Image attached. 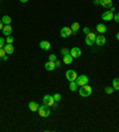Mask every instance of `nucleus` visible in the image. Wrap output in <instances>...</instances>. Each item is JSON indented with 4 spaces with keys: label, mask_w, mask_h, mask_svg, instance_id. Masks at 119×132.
<instances>
[{
    "label": "nucleus",
    "mask_w": 119,
    "mask_h": 132,
    "mask_svg": "<svg viewBox=\"0 0 119 132\" xmlns=\"http://www.w3.org/2000/svg\"><path fill=\"white\" fill-rule=\"evenodd\" d=\"M29 108H30L31 112H36V111H38L39 106H38V104L36 101H30L29 102Z\"/></svg>",
    "instance_id": "4468645a"
},
{
    "label": "nucleus",
    "mask_w": 119,
    "mask_h": 132,
    "mask_svg": "<svg viewBox=\"0 0 119 132\" xmlns=\"http://www.w3.org/2000/svg\"><path fill=\"white\" fill-rule=\"evenodd\" d=\"M3 28H4V23L1 22V19H0V30H3Z\"/></svg>",
    "instance_id": "72a5a7b5"
},
{
    "label": "nucleus",
    "mask_w": 119,
    "mask_h": 132,
    "mask_svg": "<svg viewBox=\"0 0 119 132\" xmlns=\"http://www.w3.org/2000/svg\"><path fill=\"white\" fill-rule=\"evenodd\" d=\"M13 40H14V38H13L11 35H10V36H7V38H6V42H7V43H11V44H12Z\"/></svg>",
    "instance_id": "a878e982"
},
{
    "label": "nucleus",
    "mask_w": 119,
    "mask_h": 132,
    "mask_svg": "<svg viewBox=\"0 0 119 132\" xmlns=\"http://www.w3.org/2000/svg\"><path fill=\"white\" fill-rule=\"evenodd\" d=\"M54 100H55V102H58V101H61V99H62V96H61V94H58V93H56V94H54Z\"/></svg>",
    "instance_id": "5701e85b"
},
{
    "label": "nucleus",
    "mask_w": 119,
    "mask_h": 132,
    "mask_svg": "<svg viewBox=\"0 0 119 132\" xmlns=\"http://www.w3.org/2000/svg\"><path fill=\"white\" fill-rule=\"evenodd\" d=\"M76 83H77V86H85V85H88V76H86V75H80V76H77Z\"/></svg>",
    "instance_id": "20e7f679"
},
{
    "label": "nucleus",
    "mask_w": 119,
    "mask_h": 132,
    "mask_svg": "<svg viewBox=\"0 0 119 132\" xmlns=\"http://www.w3.org/2000/svg\"><path fill=\"white\" fill-rule=\"evenodd\" d=\"M113 20H116L117 23H119V12L114 14V17H113Z\"/></svg>",
    "instance_id": "7c9ffc66"
},
{
    "label": "nucleus",
    "mask_w": 119,
    "mask_h": 132,
    "mask_svg": "<svg viewBox=\"0 0 119 132\" xmlns=\"http://www.w3.org/2000/svg\"><path fill=\"white\" fill-rule=\"evenodd\" d=\"M61 54L64 56V55H67V54H70V51H69L68 49H62V50H61Z\"/></svg>",
    "instance_id": "c756f323"
},
{
    "label": "nucleus",
    "mask_w": 119,
    "mask_h": 132,
    "mask_svg": "<svg viewBox=\"0 0 119 132\" xmlns=\"http://www.w3.org/2000/svg\"><path fill=\"white\" fill-rule=\"evenodd\" d=\"M70 55L73 56L74 59H79L80 56L82 55V51L80 50V48H72L70 49Z\"/></svg>",
    "instance_id": "6e6552de"
},
{
    "label": "nucleus",
    "mask_w": 119,
    "mask_h": 132,
    "mask_svg": "<svg viewBox=\"0 0 119 132\" xmlns=\"http://www.w3.org/2000/svg\"><path fill=\"white\" fill-rule=\"evenodd\" d=\"M97 31H98L99 34H105V32L107 31L106 25H104V24H98V25H97Z\"/></svg>",
    "instance_id": "f3484780"
},
{
    "label": "nucleus",
    "mask_w": 119,
    "mask_h": 132,
    "mask_svg": "<svg viewBox=\"0 0 119 132\" xmlns=\"http://www.w3.org/2000/svg\"><path fill=\"white\" fill-rule=\"evenodd\" d=\"M100 5L105 9H111L112 7V0H100Z\"/></svg>",
    "instance_id": "ddd939ff"
},
{
    "label": "nucleus",
    "mask_w": 119,
    "mask_h": 132,
    "mask_svg": "<svg viewBox=\"0 0 119 132\" xmlns=\"http://www.w3.org/2000/svg\"><path fill=\"white\" fill-rule=\"evenodd\" d=\"M4 49H5L7 55H12L13 52H14V48H13V45L11 43H7L6 45H4Z\"/></svg>",
    "instance_id": "9d476101"
},
{
    "label": "nucleus",
    "mask_w": 119,
    "mask_h": 132,
    "mask_svg": "<svg viewBox=\"0 0 119 132\" xmlns=\"http://www.w3.org/2000/svg\"><path fill=\"white\" fill-rule=\"evenodd\" d=\"M83 32H85L86 35H88L89 32H91V30H89V28H85V29H83Z\"/></svg>",
    "instance_id": "2f4dec72"
},
{
    "label": "nucleus",
    "mask_w": 119,
    "mask_h": 132,
    "mask_svg": "<svg viewBox=\"0 0 119 132\" xmlns=\"http://www.w3.org/2000/svg\"><path fill=\"white\" fill-rule=\"evenodd\" d=\"M117 39L119 40V32H118V34H117Z\"/></svg>",
    "instance_id": "4c0bfd02"
},
{
    "label": "nucleus",
    "mask_w": 119,
    "mask_h": 132,
    "mask_svg": "<svg viewBox=\"0 0 119 132\" xmlns=\"http://www.w3.org/2000/svg\"><path fill=\"white\" fill-rule=\"evenodd\" d=\"M94 4L97 5V4H100V0H94Z\"/></svg>",
    "instance_id": "c9c22d12"
},
{
    "label": "nucleus",
    "mask_w": 119,
    "mask_h": 132,
    "mask_svg": "<svg viewBox=\"0 0 119 132\" xmlns=\"http://www.w3.org/2000/svg\"><path fill=\"white\" fill-rule=\"evenodd\" d=\"M113 90H114L113 87H106V88H105V93H107V94H112Z\"/></svg>",
    "instance_id": "b1692460"
},
{
    "label": "nucleus",
    "mask_w": 119,
    "mask_h": 132,
    "mask_svg": "<svg viewBox=\"0 0 119 132\" xmlns=\"http://www.w3.org/2000/svg\"><path fill=\"white\" fill-rule=\"evenodd\" d=\"M4 45H5V38L0 37V49H1V48H4Z\"/></svg>",
    "instance_id": "cd10ccee"
},
{
    "label": "nucleus",
    "mask_w": 119,
    "mask_h": 132,
    "mask_svg": "<svg viewBox=\"0 0 119 132\" xmlns=\"http://www.w3.org/2000/svg\"><path fill=\"white\" fill-rule=\"evenodd\" d=\"M105 43H106V38L104 36H97L95 38V44L99 46H104Z\"/></svg>",
    "instance_id": "1a4fd4ad"
},
{
    "label": "nucleus",
    "mask_w": 119,
    "mask_h": 132,
    "mask_svg": "<svg viewBox=\"0 0 119 132\" xmlns=\"http://www.w3.org/2000/svg\"><path fill=\"white\" fill-rule=\"evenodd\" d=\"M114 7H111V10H108V11H106V12L102 13V15H101V18H102V20H105V22H110V20H113V17H114V14H113V12H114Z\"/></svg>",
    "instance_id": "f03ea898"
},
{
    "label": "nucleus",
    "mask_w": 119,
    "mask_h": 132,
    "mask_svg": "<svg viewBox=\"0 0 119 132\" xmlns=\"http://www.w3.org/2000/svg\"><path fill=\"white\" fill-rule=\"evenodd\" d=\"M39 46L43 50H50L51 49V45H50V43L48 42V40H41Z\"/></svg>",
    "instance_id": "f8f14e48"
},
{
    "label": "nucleus",
    "mask_w": 119,
    "mask_h": 132,
    "mask_svg": "<svg viewBox=\"0 0 119 132\" xmlns=\"http://www.w3.org/2000/svg\"><path fill=\"white\" fill-rule=\"evenodd\" d=\"M66 77H67V80L69 81H76L77 79V74L75 70H67V73H66Z\"/></svg>",
    "instance_id": "39448f33"
},
{
    "label": "nucleus",
    "mask_w": 119,
    "mask_h": 132,
    "mask_svg": "<svg viewBox=\"0 0 119 132\" xmlns=\"http://www.w3.org/2000/svg\"><path fill=\"white\" fill-rule=\"evenodd\" d=\"M55 65H56V68H57V67H61V62L58 61V60H56V61H55Z\"/></svg>",
    "instance_id": "473e14b6"
},
{
    "label": "nucleus",
    "mask_w": 119,
    "mask_h": 132,
    "mask_svg": "<svg viewBox=\"0 0 119 132\" xmlns=\"http://www.w3.org/2000/svg\"><path fill=\"white\" fill-rule=\"evenodd\" d=\"M38 113H39V116L42 118H46L50 116V108L48 105H43V106H41L39 108H38Z\"/></svg>",
    "instance_id": "7ed1b4c3"
},
{
    "label": "nucleus",
    "mask_w": 119,
    "mask_h": 132,
    "mask_svg": "<svg viewBox=\"0 0 119 132\" xmlns=\"http://www.w3.org/2000/svg\"><path fill=\"white\" fill-rule=\"evenodd\" d=\"M94 40H91V39H88V38H86V44L87 45H89V46H92V45H94Z\"/></svg>",
    "instance_id": "393cba45"
},
{
    "label": "nucleus",
    "mask_w": 119,
    "mask_h": 132,
    "mask_svg": "<svg viewBox=\"0 0 119 132\" xmlns=\"http://www.w3.org/2000/svg\"><path fill=\"white\" fill-rule=\"evenodd\" d=\"M7 54H6V51H5V49L4 48H1L0 49V57H4V56H6Z\"/></svg>",
    "instance_id": "bb28decb"
},
{
    "label": "nucleus",
    "mask_w": 119,
    "mask_h": 132,
    "mask_svg": "<svg viewBox=\"0 0 119 132\" xmlns=\"http://www.w3.org/2000/svg\"><path fill=\"white\" fill-rule=\"evenodd\" d=\"M112 86H113V88H114V89L119 90V79H118V77L113 79V81H112Z\"/></svg>",
    "instance_id": "412c9836"
},
{
    "label": "nucleus",
    "mask_w": 119,
    "mask_h": 132,
    "mask_svg": "<svg viewBox=\"0 0 119 132\" xmlns=\"http://www.w3.org/2000/svg\"><path fill=\"white\" fill-rule=\"evenodd\" d=\"M73 60H74V57L70 55V54H67V55L63 56V62L66 64H70V63L73 62Z\"/></svg>",
    "instance_id": "dca6fc26"
},
{
    "label": "nucleus",
    "mask_w": 119,
    "mask_h": 132,
    "mask_svg": "<svg viewBox=\"0 0 119 132\" xmlns=\"http://www.w3.org/2000/svg\"><path fill=\"white\" fill-rule=\"evenodd\" d=\"M1 22H3L5 25H10L11 24V22H12V19H11L10 15H4L3 19H1Z\"/></svg>",
    "instance_id": "6ab92c4d"
},
{
    "label": "nucleus",
    "mask_w": 119,
    "mask_h": 132,
    "mask_svg": "<svg viewBox=\"0 0 119 132\" xmlns=\"http://www.w3.org/2000/svg\"><path fill=\"white\" fill-rule=\"evenodd\" d=\"M3 59H4V61H7V60H9V56H4V57H3Z\"/></svg>",
    "instance_id": "f704fd0d"
},
{
    "label": "nucleus",
    "mask_w": 119,
    "mask_h": 132,
    "mask_svg": "<svg viewBox=\"0 0 119 132\" xmlns=\"http://www.w3.org/2000/svg\"><path fill=\"white\" fill-rule=\"evenodd\" d=\"M69 89L72 90V92H75L77 89V83L76 81H70L69 82Z\"/></svg>",
    "instance_id": "aec40b11"
},
{
    "label": "nucleus",
    "mask_w": 119,
    "mask_h": 132,
    "mask_svg": "<svg viewBox=\"0 0 119 132\" xmlns=\"http://www.w3.org/2000/svg\"><path fill=\"white\" fill-rule=\"evenodd\" d=\"M70 29H72V31H73V35L76 34L77 31H79V29H80V24L79 23H73L72 26H70Z\"/></svg>",
    "instance_id": "a211bd4d"
},
{
    "label": "nucleus",
    "mask_w": 119,
    "mask_h": 132,
    "mask_svg": "<svg viewBox=\"0 0 119 132\" xmlns=\"http://www.w3.org/2000/svg\"><path fill=\"white\" fill-rule=\"evenodd\" d=\"M43 102H44V105H48V106H54V105H55L54 96L52 95H44V98H43Z\"/></svg>",
    "instance_id": "0eeeda50"
},
{
    "label": "nucleus",
    "mask_w": 119,
    "mask_h": 132,
    "mask_svg": "<svg viewBox=\"0 0 119 132\" xmlns=\"http://www.w3.org/2000/svg\"><path fill=\"white\" fill-rule=\"evenodd\" d=\"M44 67H45L46 70L52 71V70H55L56 65H55V62H52V61H48V62L45 63V64H44Z\"/></svg>",
    "instance_id": "9b49d317"
},
{
    "label": "nucleus",
    "mask_w": 119,
    "mask_h": 132,
    "mask_svg": "<svg viewBox=\"0 0 119 132\" xmlns=\"http://www.w3.org/2000/svg\"><path fill=\"white\" fill-rule=\"evenodd\" d=\"M73 35V31H72V29L68 28V26H64V28L61 29V37H63V38H67V37L72 36Z\"/></svg>",
    "instance_id": "423d86ee"
},
{
    "label": "nucleus",
    "mask_w": 119,
    "mask_h": 132,
    "mask_svg": "<svg viewBox=\"0 0 119 132\" xmlns=\"http://www.w3.org/2000/svg\"><path fill=\"white\" fill-rule=\"evenodd\" d=\"M11 32H12V26L11 25H5L3 28V34L5 35V36H10L11 35Z\"/></svg>",
    "instance_id": "2eb2a0df"
},
{
    "label": "nucleus",
    "mask_w": 119,
    "mask_h": 132,
    "mask_svg": "<svg viewBox=\"0 0 119 132\" xmlns=\"http://www.w3.org/2000/svg\"><path fill=\"white\" fill-rule=\"evenodd\" d=\"M92 92H93L92 87L91 86H87V85H85V86H81V88H80V90H79L80 95L83 96V98L92 95Z\"/></svg>",
    "instance_id": "f257e3e1"
},
{
    "label": "nucleus",
    "mask_w": 119,
    "mask_h": 132,
    "mask_svg": "<svg viewBox=\"0 0 119 132\" xmlns=\"http://www.w3.org/2000/svg\"><path fill=\"white\" fill-rule=\"evenodd\" d=\"M56 60H57V59H56V55H54V54H52V55H50V56H49V61H52V62H55Z\"/></svg>",
    "instance_id": "c85d7f7f"
},
{
    "label": "nucleus",
    "mask_w": 119,
    "mask_h": 132,
    "mask_svg": "<svg viewBox=\"0 0 119 132\" xmlns=\"http://www.w3.org/2000/svg\"><path fill=\"white\" fill-rule=\"evenodd\" d=\"M86 38H88V39H91V40H94L95 42V38H97V35L94 34V32H89L87 36H86Z\"/></svg>",
    "instance_id": "4be33fe9"
},
{
    "label": "nucleus",
    "mask_w": 119,
    "mask_h": 132,
    "mask_svg": "<svg viewBox=\"0 0 119 132\" xmlns=\"http://www.w3.org/2000/svg\"><path fill=\"white\" fill-rule=\"evenodd\" d=\"M20 1H21V3H28L29 0H20Z\"/></svg>",
    "instance_id": "e433bc0d"
}]
</instances>
